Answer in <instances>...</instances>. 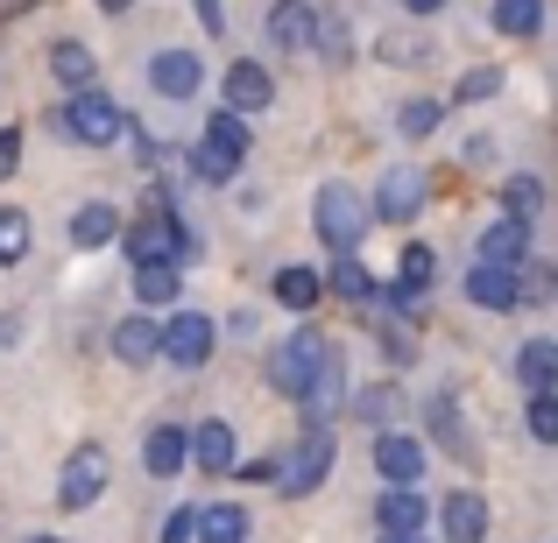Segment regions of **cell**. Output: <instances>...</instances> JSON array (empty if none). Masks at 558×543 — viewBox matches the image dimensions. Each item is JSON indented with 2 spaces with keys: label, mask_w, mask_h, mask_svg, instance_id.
Instances as JSON below:
<instances>
[{
  "label": "cell",
  "mask_w": 558,
  "mask_h": 543,
  "mask_svg": "<svg viewBox=\"0 0 558 543\" xmlns=\"http://www.w3.org/2000/svg\"><path fill=\"white\" fill-rule=\"evenodd\" d=\"M332 360H340V354H332L326 332H290V340L269 354V381H276L283 395H304V388H312V381L326 374Z\"/></svg>",
  "instance_id": "cell-1"
},
{
  "label": "cell",
  "mask_w": 558,
  "mask_h": 543,
  "mask_svg": "<svg viewBox=\"0 0 558 543\" xmlns=\"http://www.w3.org/2000/svg\"><path fill=\"white\" fill-rule=\"evenodd\" d=\"M312 226H318V240H326V247L354 255V247L368 240V205H361L347 184H326V190L312 198Z\"/></svg>",
  "instance_id": "cell-2"
},
{
  "label": "cell",
  "mask_w": 558,
  "mask_h": 543,
  "mask_svg": "<svg viewBox=\"0 0 558 543\" xmlns=\"http://www.w3.org/2000/svg\"><path fill=\"white\" fill-rule=\"evenodd\" d=\"M241 156H247V113H213L205 121V149L191 156V170H198L205 184H227L233 170H241Z\"/></svg>",
  "instance_id": "cell-3"
},
{
  "label": "cell",
  "mask_w": 558,
  "mask_h": 543,
  "mask_svg": "<svg viewBox=\"0 0 558 543\" xmlns=\"http://www.w3.org/2000/svg\"><path fill=\"white\" fill-rule=\"evenodd\" d=\"M57 127H64L71 141H85V149H107V141L128 135V113L113 107V99H99V92H78V99L64 107V121H57Z\"/></svg>",
  "instance_id": "cell-4"
},
{
  "label": "cell",
  "mask_w": 558,
  "mask_h": 543,
  "mask_svg": "<svg viewBox=\"0 0 558 543\" xmlns=\"http://www.w3.org/2000/svg\"><path fill=\"white\" fill-rule=\"evenodd\" d=\"M128 255H135V269H149V261H191L198 240H191L170 212H149L142 226H128Z\"/></svg>",
  "instance_id": "cell-5"
},
{
  "label": "cell",
  "mask_w": 558,
  "mask_h": 543,
  "mask_svg": "<svg viewBox=\"0 0 558 543\" xmlns=\"http://www.w3.org/2000/svg\"><path fill=\"white\" fill-rule=\"evenodd\" d=\"M99 494H107V452L78 445L64 459V473H57V508H93Z\"/></svg>",
  "instance_id": "cell-6"
},
{
  "label": "cell",
  "mask_w": 558,
  "mask_h": 543,
  "mask_svg": "<svg viewBox=\"0 0 558 543\" xmlns=\"http://www.w3.org/2000/svg\"><path fill=\"white\" fill-rule=\"evenodd\" d=\"M163 360L184 367V374L213 360V318H198V311H178V318H170V325H163Z\"/></svg>",
  "instance_id": "cell-7"
},
{
  "label": "cell",
  "mask_w": 558,
  "mask_h": 543,
  "mask_svg": "<svg viewBox=\"0 0 558 543\" xmlns=\"http://www.w3.org/2000/svg\"><path fill=\"white\" fill-rule=\"evenodd\" d=\"M375 466H381V480H389V488H417L432 459H424V445L410 431H381L375 437Z\"/></svg>",
  "instance_id": "cell-8"
},
{
  "label": "cell",
  "mask_w": 558,
  "mask_h": 543,
  "mask_svg": "<svg viewBox=\"0 0 558 543\" xmlns=\"http://www.w3.org/2000/svg\"><path fill=\"white\" fill-rule=\"evenodd\" d=\"M326 473H332V437H326V431H312V437H304V445H298V452L283 459V473H276V488H283V494H312V488H318Z\"/></svg>",
  "instance_id": "cell-9"
},
{
  "label": "cell",
  "mask_w": 558,
  "mask_h": 543,
  "mask_svg": "<svg viewBox=\"0 0 558 543\" xmlns=\"http://www.w3.org/2000/svg\"><path fill=\"white\" fill-rule=\"evenodd\" d=\"M424 212V170H389L375 190V219H389V226H403V219Z\"/></svg>",
  "instance_id": "cell-10"
},
{
  "label": "cell",
  "mask_w": 558,
  "mask_h": 543,
  "mask_svg": "<svg viewBox=\"0 0 558 543\" xmlns=\"http://www.w3.org/2000/svg\"><path fill=\"white\" fill-rule=\"evenodd\" d=\"M481 261H495V269H523L531 261V219H495L488 233H481Z\"/></svg>",
  "instance_id": "cell-11"
},
{
  "label": "cell",
  "mask_w": 558,
  "mask_h": 543,
  "mask_svg": "<svg viewBox=\"0 0 558 543\" xmlns=\"http://www.w3.org/2000/svg\"><path fill=\"white\" fill-rule=\"evenodd\" d=\"M269 42H283V50H312V42H318V8H312V0H276V8H269Z\"/></svg>",
  "instance_id": "cell-12"
},
{
  "label": "cell",
  "mask_w": 558,
  "mask_h": 543,
  "mask_svg": "<svg viewBox=\"0 0 558 543\" xmlns=\"http://www.w3.org/2000/svg\"><path fill=\"white\" fill-rule=\"evenodd\" d=\"M219 92H227L233 113H262L276 99V78L262 64H227V85H219Z\"/></svg>",
  "instance_id": "cell-13"
},
{
  "label": "cell",
  "mask_w": 558,
  "mask_h": 543,
  "mask_svg": "<svg viewBox=\"0 0 558 543\" xmlns=\"http://www.w3.org/2000/svg\"><path fill=\"white\" fill-rule=\"evenodd\" d=\"M466 297H474L481 311H517V304H523L517 269H495V261H481V269L466 275Z\"/></svg>",
  "instance_id": "cell-14"
},
{
  "label": "cell",
  "mask_w": 558,
  "mask_h": 543,
  "mask_svg": "<svg viewBox=\"0 0 558 543\" xmlns=\"http://www.w3.org/2000/svg\"><path fill=\"white\" fill-rule=\"evenodd\" d=\"M198 78H205V71H198V57H191V50H156L149 85L163 99H191V92H198Z\"/></svg>",
  "instance_id": "cell-15"
},
{
  "label": "cell",
  "mask_w": 558,
  "mask_h": 543,
  "mask_svg": "<svg viewBox=\"0 0 558 543\" xmlns=\"http://www.w3.org/2000/svg\"><path fill=\"white\" fill-rule=\"evenodd\" d=\"M233 459H241V452H233V423H198V431H191V466H205V473H233Z\"/></svg>",
  "instance_id": "cell-16"
},
{
  "label": "cell",
  "mask_w": 558,
  "mask_h": 543,
  "mask_svg": "<svg viewBox=\"0 0 558 543\" xmlns=\"http://www.w3.org/2000/svg\"><path fill=\"white\" fill-rule=\"evenodd\" d=\"M184 459H191V431H178V423H156L149 445H142V466H149L156 480H170Z\"/></svg>",
  "instance_id": "cell-17"
},
{
  "label": "cell",
  "mask_w": 558,
  "mask_h": 543,
  "mask_svg": "<svg viewBox=\"0 0 558 543\" xmlns=\"http://www.w3.org/2000/svg\"><path fill=\"white\" fill-rule=\"evenodd\" d=\"M113 354H121V367H149L163 354V332H156L149 318H121V325H113Z\"/></svg>",
  "instance_id": "cell-18"
},
{
  "label": "cell",
  "mask_w": 558,
  "mask_h": 543,
  "mask_svg": "<svg viewBox=\"0 0 558 543\" xmlns=\"http://www.w3.org/2000/svg\"><path fill=\"white\" fill-rule=\"evenodd\" d=\"M438 516H446V543H481L488 536V502H481V494H452Z\"/></svg>",
  "instance_id": "cell-19"
},
{
  "label": "cell",
  "mask_w": 558,
  "mask_h": 543,
  "mask_svg": "<svg viewBox=\"0 0 558 543\" xmlns=\"http://www.w3.org/2000/svg\"><path fill=\"white\" fill-rule=\"evenodd\" d=\"M276 304H283V311H312L318 297H326V275L318 269H298V261H290V269H276Z\"/></svg>",
  "instance_id": "cell-20"
},
{
  "label": "cell",
  "mask_w": 558,
  "mask_h": 543,
  "mask_svg": "<svg viewBox=\"0 0 558 543\" xmlns=\"http://www.w3.org/2000/svg\"><path fill=\"white\" fill-rule=\"evenodd\" d=\"M113 233H121V212H113V205H78V212H71V247H85V255L107 247Z\"/></svg>",
  "instance_id": "cell-21"
},
{
  "label": "cell",
  "mask_w": 558,
  "mask_h": 543,
  "mask_svg": "<svg viewBox=\"0 0 558 543\" xmlns=\"http://www.w3.org/2000/svg\"><path fill=\"white\" fill-rule=\"evenodd\" d=\"M424 516H432V508H424L417 488H389L375 502V522H381V530H424Z\"/></svg>",
  "instance_id": "cell-22"
},
{
  "label": "cell",
  "mask_w": 558,
  "mask_h": 543,
  "mask_svg": "<svg viewBox=\"0 0 558 543\" xmlns=\"http://www.w3.org/2000/svg\"><path fill=\"white\" fill-rule=\"evenodd\" d=\"M517 381H523V388H558V340L517 346Z\"/></svg>",
  "instance_id": "cell-23"
},
{
  "label": "cell",
  "mask_w": 558,
  "mask_h": 543,
  "mask_svg": "<svg viewBox=\"0 0 558 543\" xmlns=\"http://www.w3.org/2000/svg\"><path fill=\"white\" fill-rule=\"evenodd\" d=\"M432 269H438L432 247H403V261H396V289H389V297H396V304H417V297H424V283H432Z\"/></svg>",
  "instance_id": "cell-24"
},
{
  "label": "cell",
  "mask_w": 558,
  "mask_h": 543,
  "mask_svg": "<svg viewBox=\"0 0 558 543\" xmlns=\"http://www.w3.org/2000/svg\"><path fill=\"white\" fill-rule=\"evenodd\" d=\"M50 71H57V85H71V92H93V50L85 42H57L50 50Z\"/></svg>",
  "instance_id": "cell-25"
},
{
  "label": "cell",
  "mask_w": 558,
  "mask_h": 543,
  "mask_svg": "<svg viewBox=\"0 0 558 543\" xmlns=\"http://www.w3.org/2000/svg\"><path fill=\"white\" fill-rule=\"evenodd\" d=\"M198 543H247V516H241L233 502L198 508Z\"/></svg>",
  "instance_id": "cell-26"
},
{
  "label": "cell",
  "mask_w": 558,
  "mask_h": 543,
  "mask_svg": "<svg viewBox=\"0 0 558 543\" xmlns=\"http://www.w3.org/2000/svg\"><path fill=\"white\" fill-rule=\"evenodd\" d=\"M326 289H332V297H347V304H368L375 297V275L361 269L354 255H340V261H332V275H326Z\"/></svg>",
  "instance_id": "cell-27"
},
{
  "label": "cell",
  "mask_w": 558,
  "mask_h": 543,
  "mask_svg": "<svg viewBox=\"0 0 558 543\" xmlns=\"http://www.w3.org/2000/svg\"><path fill=\"white\" fill-rule=\"evenodd\" d=\"M135 297L142 304H178V261H149V269H135Z\"/></svg>",
  "instance_id": "cell-28"
},
{
  "label": "cell",
  "mask_w": 558,
  "mask_h": 543,
  "mask_svg": "<svg viewBox=\"0 0 558 543\" xmlns=\"http://www.w3.org/2000/svg\"><path fill=\"white\" fill-rule=\"evenodd\" d=\"M495 28H502V36H537V28H545V8H537V0H495Z\"/></svg>",
  "instance_id": "cell-29"
},
{
  "label": "cell",
  "mask_w": 558,
  "mask_h": 543,
  "mask_svg": "<svg viewBox=\"0 0 558 543\" xmlns=\"http://www.w3.org/2000/svg\"><path fill=\"white\" fill-rule=\"evenodd\" d=\"M22 255H28V212L22 205H0V269H14Z\"/></svg>",
  "instance_id": "cell-30"
},
{
  "label": "cell",
  "mask_w": 558,
  "mask_h": 543,
  "mask_svg": "<svg viewBox=\"0 0 558 543\" xmlns=\"http://www.w3.org/2000/svg\"><path fill=\"white\" fill-rule=\"evenodd\" d=\"M523 417H531L537 445H558V388H531V409H523Z\"/></svg>",
  "instance_id": "cell-31"
},
{
  "label": "cell",
  "mask_w": 558,
  "mask_h": 543,
  "mask_svg": "<svg viewBox=\"0 0 558 543\" xmlns=\"http://www.w3.org/2000/svg\"><path fill=\"white\" fill-rule=\"evenodd\" d=\"M517 289H523V304H551L558 297V269H545V261H523V269H517Z\"/></svg>",
  "instance_id": "cell-32"
},
{
  "label": "cell",
  "mask_w": 558,
  "mask_h": 543,
  "mask_svg": "<svg viewBox=\"0 0 558 543\" xmlns=\"http://www.w3.org/2000/svg\"><path fill=\"white\" fill-rule=\"evenodd\" d=\"M340 388H347V367H340V360H332V367H326V374H318V381H312V388H304V409H312V417H326V409H332V403H340Z\"/></svg>",
  "instance_id": "cell-33"
},
{
  "label": "cell",
  "mask_w": 558,
  "mask_h": 543,
  "mask_svg": "<svg viewBox=\"0 0 558 543\" xmlns=\"http://www.w3.org/2000/svg\"><path fill=\"white\" fill-rule=\"evenodd\" d=\"M396 127H403L410 141H424V135H432V127H438V99H410V107L396 113Z\"/></svg>",
  "instance_id": "cell-34"
},
{
  "label": "cell",
  "mask_w": 558,
  "mask_h": 543,
  "mask_svg": "<svg viewBox=\"0 0 558 543\" xmlns=\"http://www.w3.org/2000/svg\"><path fill=\"white\" fill-rule=\"evenodd\" d=\"M502 205H509L517 219H531V212H537V184H531V177H509V184H502Z\"/></svg>",
  "instance_id": "cell-35"
},
{
  "label": "cell",
  "mask_w": 558,
  "mask_h": 543,
  "mask_svg": "<svg viewBox=\"0 0 558 543\" xmlns=\"http://www.w3.org/2000/svg\"><path fill=\"white\" fill-rule=\"evenodd\" d=\"M191 536H198V508H170V516H163V536H156V543H191Z\"/></svg>",
  "instance_id": "cell-36"
},
{
  "label": "cell",
  "mask_w": 558,
  "mask_h": 543,
  "mask_svg": "<svg viewBox=\"0 0 558 543\" xmlns=\"http://www.w3.org/2000/svg\"><path fill=\"white\" fill-rule=\"evenodd\" d=\"M318 50H326L332 64H347V50H354V36H347L340 22H318Z\"/></svg>",
  "instance_id": "cell-37"
},
{
  "label": "cell",
  "mask_w": 558,
  "mask_h": 543,
  "mask_svg": "<svg viewBox=\"0 0 558 543\" xmlns=\"http://www.w3.org/2000/svg\"><path fill=\"white\" fill-rule=\"evenodd\" d=\"M502 92V71H466L460 78V99H495Z\"/></svg>",
  "instance_id": "cell-38"
},
{
  "label": "cell",
  "mask_w": 558,
  "mask_h": 543,
  "mask_svg": "<svg viewBox=\"0 0 558 543\" xmlns=\"http://www.w3.org/2000/svg\"><path fill=\"white\" fill-rule=\"evenodd\" d=\"M14 163H22V135L0 127V177H14Z\"/></svg>",
  "instance_id": "cell-39"
},
{
  "label": "cell",
  "mask_w": 558,
  "mask_h": 543,
  "mask_svg": "<svg viewBox=\"0 0 558 543\" xmlns=\"http://www.w3.org/2000/svg\"><path fill=\"white\" fill-rule=\"evenodd\" d=\"M389 409H396V388H368V403H361V417H368V423H381Z\"/></svg>",
  "instance_id": "cell-40"
},
{
  "label": "cell",
  "mask_w": 558,
  "mask_h": 543,
  "mask_svg": "<svg viewBox=\"0 0 558 543\" xmlns=\"http://www.w3.org/2000/svg\"><path fill=\"white\" fill-rule=\"evenodd\" d=\"M191 8H198V22L213 28V36H219V28H227V14H219V0H191Z\"/></svg>",
  "instance_id": "cell-41"
},
{
  "label": "cell",
  "mask_w": 558,
  "mask_h": 543,
  "mask_svg": "<svg viewBox=\"0 0 558 543\" xmlns=\"http://www.w3.org/2000/svg\"><path fill=\"white\" fill-rule=\"evenodd\" d=\"M396 8H403V14H438L446 0H396Z\"/></svg>",
  "instance_id": "cell-42"
},
{
  "label": "cell",
  "mask_w": 558,
  "mask_h": 543,
  "mask_svg": "<svg viewBox=\"0 0 558 543\" xmlns=\"http://www.w3.org/2000/svg\"><path fill=\"white\" fill-rule=\"evenodd\" d=\"M381 543H424L417 530H381Z\"/></svg>",
  "instance_id": "cell-43"
},
{
  "label": "cell",
  "mask_w": 558,
  "mask_h": 543,
  "mask_svg": "<svg viewBox=\"0 0 558 543\" xmlns=\"http://www.w3.org/2000/svg\"><path fill=\"white\" fill-rule=\"evenodd\" d=\"M99 8H113V14H128V8H135V0H99Z\"/></svg>",
  "instance_id": "cell-44"
},
{
  "label": "cell",
  "mask_w": 558,
  "mask_h": 543,
  "mask_svg": "<svg viewBox=\"0 0 558 543\" xmlns=\"http://www.w3.org/2000/svg\"><path fill=\"white\" fill-rule=\"evenodd\" d=\"M28 543H64V536H28Z\"/></svg>",
  "instance_id": "cell-45"
}]
</instances>
